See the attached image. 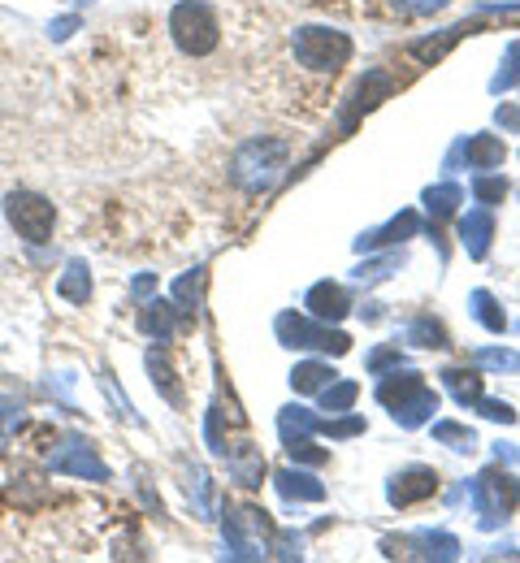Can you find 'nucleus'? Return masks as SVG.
<instances>
[{
    "label": "nucleus",
    "mask_w": 520,
    "mask_h": 563,
    "mask_svg": "<svg viewBox=\"0 0 520 563\" xmlns=\"http://www.w3.org/2000/svg\"><path fill=\"white\" fill-rule=\"evenodd\" d=\"M287 140H252L243 143L239 152H234V165H230V178L243 187V191H252V196H261V191H269L278 178H283V169H287Z\"/></svg>",
    "instance_id": "nucleus-1"
},
{
    "label": "nucleus",
    "mask_w": 520,
    "mask_h": 563,
    "mask_svg": "<svg viewBox=\"0 0 520 563\" xmlns=\"http://www.w3.org/2000/svg\"><path fill=\"white\" fill-rule=\"evenodd\" d=\"M169 35H174L178 53L209 57L218 48V40H222V26H218V13L204 0H178L169 9Z\"/></svg>",
    "instance_id": "nucleus-2"
},
{
    "label": "nucleus",
    "mask_w": 520,
    "mask_h": 563,
    "mask_svg": "<svg viewBox=\"0 0 520 563\" xmlns=\"http://www.w3.org/2000/svg\"><path fill=\"white\" fill-rule=\"evenodd\" d=\"M4 221L18 230L22 243L44 247V243L53 239V230H57V205H53L48 196H40V191L18 187V191L4 196Z\"/></svg>",
    "instance_id": "nucleus-3"
},
{
    "label": "nucleus",
    "mask_w": 520,
    "mask_h": 563,
    "mask_svg": "<svg viewBox=\"0 0 520 563\" xmlns=\"http://www.w3.org/2000/svg\"><path fill=\"white\" fill-rule=\"evenodd\" d=\"M291 48H296L299 66L317 74H334L352 62V40L343 31H330V26H299Z\"/></svg>",
    "instance_id": "nucleus-4"
},
{
    "label": "nucleus",
    "mask_w": 520,
    "mask_h": 563,
    "mask_svg": "<svg viewBox=\"0 0 520 563\" xmlns=\"http://www.w3.org/2000/svg\"><path fill=\"white\" fill-rule=\"evenodd\" d=\"M278 339H283L287 347H312V352H325V355H347V352H352V339H347V334L330 330L325 321L296 317V312L278 317Z\"/></svg>",
    "instance_id": "nucleus-5"
},
{
    "label": "nucleus",
    "mask_w": 520,
    "mask_h": 563,
    "mask_svg": "<svg viewBox=\"0 0 520 563\" xmlns=\"http://www.w3.org/2000/svg\"><path fill=\"white\" fill-rule=\"evenodd\" d=\"M473 503L482 511V525H499L512 507L520 503V482L504 468H486L477 482H473Z\"/></svg>",
    "instance_id": "nucleus-6"
},
{
    "label": "nucleus",
    "mask_w": 520,
    "mask_h": 563,
    "mask_svg": "<svg viewBox=\"0 0 520 563\" xmlns=\"http://www.w3.org/2000/svg\"><path fill=\"white\" fill-rule=\"evenodd\" d=\"M53 473H70V477H91V482H109V468L100 464V455L91 451L87 438H66L53 455H48Z\"/></svg>",
    "instance_id": "nucleus-7"
},
{
    "label": "nucleus",
    "mask_w": 520,
    "mask_h": 563,
    "mask_svg": "<svg viewBox=\"0 0 520 563\" xmlns=\"http://www.w3.org/2000/svg\"><path fill=\"white\" fill-rule=\"evenodd\" d=\"M434 494H439V473H434V468H408V473H399V477L390 482L386 498H390L395 507H412V503H425V498H434Z\"/></svg>",
    "instance_id": "nucleus-8"
},
{
    "label": "nucleus",
    "mask_w": 520,
    "mask_h": 563,
    "mask_svg": "<svg viewBox=\"0 0 520 563\" xmlns=\"http://www.w3.org/2000/svg\"><path fill=\"white\" fill-rule=\"evenodd\" d=\"M347 312H352V299H347V290H343L339 282H317V286L308 290V317H312V321L334 325V321H343Z\"/></svg>",
    "instance_id": "nucleus-9"
},
{
    "label": "nucleus",
    "mask_w": 520,
    "mask_h": 563,
    "mask_svg": "<svg viewBox=\"0 0 520 563\" xmlns=\"http://www.w3.org/2000/svg\"><path fill=\"white\" fill-rule=\"evenodd\" d=\"M390 87H395V82H390V78H386L381 70L365 74V82L356 87V96H352V104H347V113H343V131H352V126L361 122V113L377 109V104L390 96Z\"/></svg>",
    "instance_id": "nucleus-10"
},
{
    "label": "nucleus",
    "mask_w": 520,
    "mask_h": 563,
    "mask_svg": "<svg viewBox=\"0 0 520 563\" xmlns=\"http://www.w3.org/2000/svg\"><path fill=\"white\" fill-rule=\"evenodd\" d=\"M390 412H395V421L403 424V429H417V424H425L434 412H439V395H434L430 386H417V390H412V395H403Z\"/></svg>",
    "instance_id": "nucleus-11"
},
{
    "label": "nucleus",
    "mask_w": 520,
    "mask_h": 563,
    "mask_svg": "<svg viewBox=\"0 0 520 563\" xmlns=\"http://www.w3.org/2000/svg\"><path fill=\"white\" fill-rule=\"evenodd\" d=\"M174 325H178V308H174L169 299H148V303L140 308V330H144L148 339H156V343H169Z\"/></svg>",
    "instance_id": "nucleus-12"
},
{
    "label": "nucleus",
    "mask_w": 520,
    "mask_h": 563,
    "mask_svg": "<svg viewBox=\"0 0 520 563\" xmlns=\"http://www.w3.org/2000/svg\"><path fill=\"white\" fill-rule=\"evenodd\" d=\"M148 373H152V386L161 390V399L178 408V404H182V382H178V368L169 364L165 347H152L148 352Z\"/></svg>",
    "instance_id": "nucleus-13"
},
{
    "label": "nucleus",
    "mask_w": 520,
    "mask_h": 563,
    "mask_svg": "<svg viewBox=\"0 0 520 563\" xmlns=\"http://www.w3.org/2000/svg\"><path fill=\"white\" fill-rule=\"evenodd\" d=\"M490 234H495L490 212H464L460 217V239H464V247H468L473 261H482L490 252Z\"/></svg>",
    "instance_id": "nucleus-14"
},
{
    "label": "nucleus",
    "mask_w": 520,
    "mask_h": 563,
    "mask_svg": "<svg viewBox=\"0 0 520 563\" xmlns=\"http://www.w3.org/2000/svg\"><path fill=\"white\" fill-rule=\"evenodd\" d=\"M225 464H230V473H234V482H243V486H261V477H265V455L256 451V446H230L225 451Z\"/></svg>",
    "instance_id": "nucleus-15"
},
{
    "label": "nucleus",
    "mask_w": 520,
    "mask_h": 563,
    "mask_svg": "<svg viewBox=\"0 0 520 563\" xmlns=\"http://www.w3.org/2000/svg\"><path fill=\"white\" fill-rule=\"evenodd\" d=\"M274 482H278V494H283L287 503H317V498H325V486L312 482V477H303V473H296V468H278Z\"/></svg>",
    "instance_id": "nucleus-16"
},
{
    "label": "nucleus",
    "mask_w": 520,
    "mask_h": 563,
    "mask_svg": "<svg viewBox=\"0 0 520 563\" xmlns=\"http://www.w3.org/2000/svg\"><path fill=\"white\" fill-rule=\"evenodd\" d=\"M504 156H508V147H504L499 135H473V140L464 143L468 169H495V165H504Z\"/></svg>",
    "instance_id": "nucleus-17"
},
{
    "label": "nucleus",
    "mask_w": 520,
    "mask_h": 563,
    "mask_svg": "<svg viewBox=\"0 0 520 563\" xmlns=\"http://www.w3.org/2000/svg\"><path fill=\"white\" fill-rule=\"evenodd\" d=\"M57 295L66 303H87L91 299V269H87V261H70L66 265V274L57 278Z\"/></svg>",
    "instance_id": "nucleus-18"
},
{
    "label": "nucleus",
    "mask_w": 520,
    "mask_h": 563,
    "mask_svg": "<svg viewBox=\"0 0 520 563\" xmlns=\"http://www.w3.org/2000/svg\"><path fill=\"white\" fill-rule=\"evenodd\" d=\"M187 498H191L200 520H213V482L200 464H187Z\"/></svg>",
    "instance_id": "nucleus-19"
},
{
    "label": "nucleus",
    "mask_w": 520,
    "mask_h": 563,
    "mask_svg": "<svg viewBox=\"0 0 520 563\" xmlns=\"http://www.w3.org/2000/svg\"><path fill=\"white\" fill-rule=\"evenodd\" d=\"M317 417L312 412H303V408H283V417H278V433H283V442L291 446V442H303V438H312L317 433Z\"/></svg>",
    "instance_id": "nucleus-20"
},
{
    "label": "nucleus",
    "mask_w": 520,
    "mask_h": 563,
    "mask_svg": "<svg viewBox=\"0 0 520 563\" xmlns=\"http://www.w3.org/2000/svg\"><path fill=\"white\" fill-rule=\"evenodd\" d=\"M443 382H446V390L455 395V404H464V408L482 399V377H477V373H468V368H446Z\"/></svg>",
    "instance_id": "nucleus-21"
},
{
    "label": "nucleus",
    "mask_w": 520,
    "mask_h": 563,
    "mask_svg": "<svg viewBox=\"0 0 520 563\" xmlns=\"http://www.w3.org/2000/svg\"><path fill=\"white\" fill-rule=\"evenodd\" d=\"M200 295H204V265L174 282V308L178 312H196L200 308Z\"/></svg>",
    "instance_id": "nucleus-22"
},
{
    "label": "nucleus",
    "mask_w": 520,
    "mask_h": 563,
    "mask_svg": "<svg viewBox=\"0 0 520 563\" xmlns=\"http://www.w3.org/2000/svg\"><path fill=\"white\" fill-rule=\"evenodd\" d=\"M330 382H334V368L321 364V360H308V364H299L296 373H291V386H296L299 395H312V390H321Z\"/></svg>",
    "instance_id": "nucleus-23"
},
{
    "label": "nucleus",
    "mask_w": 520,
    "mask_h": 563,
    "mask_svg": "<svg viewBox=\"0 0 520 563\" xmlns=\"http://www.w3.org/2000/svg\"><path fill=\"white\" fill-rule=\"evenodd\" d=\"M421 230V221H417V212H403V217H395L386 230H373L369 239H361V247H381V243H399V239H408V234H417Z\"/></svg>",
    "instance_id": "nucleus-24"
},
{
    "label": "nucleus",
    "mask_w": 520,
    "mask_h": 563,
    "mask_svg": "<svg viewBox=\"0 0 520 563\" xmlns=\"http://www.w3.org/2000/svg\"><path fill=\"white\" fill-rule=\"evenodd\" d=\"M417 386H425V382H421V373H403V377L395 373V377H386V382L377 386V399H381L386 408H395V404H399L403 395H412Z\"/></svg>",
    "instance_id": "nucleus-25"
},
{
    "label": "nucleus",
    "mask_w": 520,
    "mask_h": 563,
    "mask_svg": "<svg viewBox=\"0 0 520 563\" xmlns=\"http://www.w3.org/2000/svg\"><path fill=\"white\" fill-rule=\"evenodd\" d=\"M356 395H361L356 382H330V386H321V408L325 412H347L356 404Z\"/></svg>",
    "instance_id": "nucleus-26"
},
{
    "label": "nucleus",
    "mask_w": 520,
    "mask_h": 563,
    "mask_svg": "<svg viewBox=\"0 0 520 563\" xmlns=\"http://www.w3.org/2000/svg\"><path fill=\"white\" fill-rule=\"evenodd\" d=\"M408 343H417V347H446V330L439 321H430V317H417L408 325Z\"/></svg>",
    "instance_id": "nucleus-27"
},
{
    "label": "nucleus",
    "mask_w": 520,
    "mask_h": 563,
    "mask_svg": "<svg viewBox=\"0 0 520 563\" xmlns=\"http://www.w3.org/2000/svg\"><path fill=\"white\" fill-rule=\"evenodd\" d=\"M473 303H477V321H482L486 330H495V334H504V330H508V317L499 312V303H495V295H490V290H477V295H473Z\"/></svg>",
    "instance_id": "nucleus-28"
},
{
    "label": "nucleus",
    "mask_w": 520,
    "mask_h": 563,
    "mask_svg": "<svg viewBox=\"0 0 520 563\" xmlns=\"http://www.w3.org/2000/svg\"><path fill=\"white\" fill-rule=\"evenodd\" d=\"M434 438L446 442L451 451H473V446H477V433H473V429H464V424H455V421L434 424Z\"/></svg>",
    "instance_id": "nucleus-29"
},
{
    "label": "nucleus",
    "mask_w": 520,
    "mask_h": 563,
    "mask_svg": "<svg viewBox=\"0 0 520 563\" xmlns=\"http://www.w3.org/2000/svg\"><path fill=\"white\" fill-rule=\"evenodd\" d=\"M100 390H104V395H109V404H113V408H118V417H126V421H131V424H144V421H140V412H135V408H131V399H126V395H122V390H118V382H113V373H109V368H104V373H100Z\"/></svg>",
    "instance_id": "nucleus-30"
},
{
    "label": "nucleus",
    "mask_w": 520,
    "mask_h": 563,
    "mask_svg": "<svg viewBox=\"0 0 520 563\" xmlns=\"http://www.w3.org/2000/svg\"><path fill=\"white\" fill-rule=\"evenodd\" d=\"M460 200H464V196H460V187H451V183H446V187H430V191H425V205H430V212H434V217H451Z\"/></svg>",
    "instance_id": "nucleus-31"
},
{
    "label": "nucleus",
    "mask_w": 520,
    "mask_h": 563,
    "mask_svg": "<svg viewBox=\"0 0 520 563\" xmlns=\"http://www.w3.org/2000/svg\"><path fill=\"white\" fill-rule=\"evenodd\" d=\"M473 196H477L482 205H499V200L508 196V183H504V178H477V183H473Z\"/></svg>",
    "instance_id": "nucleus-32"
},
{
    "label": "nucleus",
    "mask_w": 520,
    "mask_h": 563,
    "mask_svg": "<svg viewBox=\"0 0 520 563\" xmlns=\"http://www.w3.org/2000/svg\"><path fill=\"white\" fill-rule=\"evenodd\" d=\"M395 9H403V13H412V18H425V13H439L446 9L451 0H390Z\"/></svg>",
    "instance_id": "nucleus-33"
},
{
    "label": "nucleus",
    "mask_w": 520,
    "mask_h": 563,
    "mask_svg": "<svg viewBox=\"0 0 520 563\" xmlns=\"http://www.w3.org/2000/svg\"><path fill=\"white\" fill-rule=\"evenodd\" d=\"M287 451H291V460H299V464H325V460H330V451H317L308 438H303V442H291Z\"/></svg>",
    "instance_id": "nucleus-34"
},
{
    "label": "nucleus",
    "mask_w": 520,
    "mask_h": 563,
    "mask_svg": "<svg viewBox=\"0 0 520 563\" xmlns=\"http://www.w3.org/2000/svg\"><path fill=\"white\" fill-rule=\"evenodd\" d=\"M520 78V40L512 44V53H508V70L495 74V91H504V87H512Z\"/></svg>",
    "instance_id": "nucleus-35"
},
{
    "label": "nucleus",
    "mask_w": 520,
    "mask_h": 563,
    "mask_svg": "<svg viewBox=\"0 0 520 563\" xmlns=\"http://www.w3.org/2000/svg\"><path fill=\"white\" fill-rule=\"evenodd\" d=\"M477 364H486V368H512V373H520L517 352H482L477 355Z\"/></svg>",
    "instance_id": "nucleus-36"
},
{
    "label": "nucleus",
    "mask_w": 520,
    "mask_h": 563,
    "mask_svg": "<svg viewBox=\"0 0 520 563\" xmlns=\"http://www.w3.org/2000/svg\"><path fill=\"white\" fill-rule=\"evenodd\" d=\"M399 265H403V252H395V256L377 261V265H369V269H361L356 278H361V282H381V278H386V269H399Z\"/></svg>",
    "instance_id": "nucleus-37"
},
{
    "label": "nucleus",
    "mask_w": 520,
    "mask_h": 563,
    "mask_svg": "<svg viewBox=\"0 0 520 563\" xmlns=\"http://www.w3.org/2000/svg\"><path fill=\"white\" fill-rule=\"evenodd\" d=\"M482 404V412L490 417V421H504V424H512L517 421V412H512V404H499V399H477Z\"/></svg>",
    "instance_id": "nucleus-38"
},
{
    "label": "nucleus",
    "mask_w": 520,
    "mask_h": 563,
    "mask_svg": "<svg viewBox=\"0 0 520 563\" xmlns=\"http://www.w3.org/2000/svg\"><path fill=\"white\" fill-rule=\"evenodd\" d=\"M321 433H330V438H352V433H361L365 421L361 417H347V421H334V424H317Z\"/></svg>",
    "instance_id": "nucleus-39"
},
{
    "label": "nucleus",
    "mask_w": 520,
    "mask_h": 563,
    "mask_svg": "<svg viewBox=\"0 0 520 563\" xmlns=\"http://www.w3.org/2000/svg\"><path fill=\"white\" fill-rule=\"evenodd\" d=\"M13 424H22V404L18 399H0V433H9Z\"/></svg>",
    "instance_id": "nucleus-40"
},
{
    "label": "nucleus",
    "mask_w": 520,
    "mask_h": 563,
    "mask_svg": "<svg viewBox=\"0 0 520 563\" xmlns=\"http://www.w3.org/2000/svg\"><path fill=\"white\" fill-rule=\"evenodd\" d=\"M390 364H395V368L403 364V355H399V347H386V352H373V355H369V368H373V373H381V368H390Z\"/></svg>",
    "instance_id": "nucleus-41"
},
{
    "label": "nucleus",
    "mask_w": 520,
    "mask_h": 563,
    "mask_svg": "<svg viewBox=\"0 0 520 563\" xmlns=\"http://www.w3.org/2000/svg\"><path fill=\"white\" fill-rule=\"evenodd\" d=\"M75 26H78L75 13H70V18H57V22L48 26V40H53V44H62V40H70V35H75Z\"/></svg>",
    "instance_id": "nucleus-42"
},
{
    "label": "nucleus",
    "mask_w": 520,
    "mask_h": 563,
    "mask_svg": "<svg viewBox=\"0 0 520 563\" xmlns=\"http://www.w3.org/2000/svg\"><path fill=\"white\" fill-rule=\"evenodd\" d=\"M152 290H156V278H152V274H140L135 286H131V295H135V299H148Z\"/></svg>",
    "instance_id": "nucleus-43"
},
{
    "label": "nucleus",
    "mask_w": 520,
    "mask_h": 563,
    "mask_svg": "<svg viewBox=\"0 0 520 563\" xmlns=\"http://www.w3.org/2000/svg\"><path fill=\"white\" fill-rule=\"evenodd\" d=\"M499 126H508V131H520V109L504 104V109H499Z\"/></svg>",
    "instance_id": "nucleus-44"
}]
</instances>
